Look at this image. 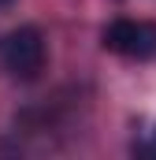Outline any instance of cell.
Returning <instances> with one entry per match:
<instances>
[{
  "label": "cell",
  "mask_w": 156,
  "mask_h": 160,
  "mask_svg": "<svg viewBox=\"0 0 156 160\" xmlns=\"http://www.w3.org/2000/svg\"><path fill=\"white\" fill-rule=\"evenodd\" d=\"M0 67L11 75V78H37L45 71V38L34 26H19L11 34L0 38Z\"/></svg>",
  "instance_id": "cell-1"
},
{
  "label": "cell",
  "mask_w": 156,
  "mask_h": 160,
  "mask_svg": "<svg viewBox=\"0 0 156 160\" xmlns=\"http://www.w3.org/2000/svg\"><path fill=\"white\" fill-rule=\"evenodd\" d=\"M7 4H11V0H0V8H7Z\"/></svg>",
  "instance_id": "cell-4"
},
{
  "label": "cell",
  "mask_w": 156,
  "mask_h": 160,
  "mask_svg": "<svg viewBox=\"0 0 156 160\" xmlns=\"http://www.w3.org/2000/svg\"><path fill=\"white\" fill-rule=\"evenodd\" d=\"M104 48L126 60H156V22L145 19H115L104 30Z\"/></svg>",
  "instance_id": "cell-2"
},
{
  "label": "cell",
  "mask_w": 156,
  "mask_h": 160,
  "mask_svg": "<svg viewBox=\"0 0 156 160\" xmlns=\"http://www.w3.org/2000/svg\"><path fill=\"white\" fill-rule=\"evenodd\" d=\"M141 153H149V157H156V130H153V138L141 145Z\"/></svg>",
  "instance_id": "cell-3"
}]
</instances>
